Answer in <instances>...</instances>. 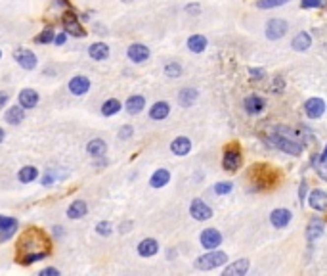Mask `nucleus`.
<instances>
[{
  "label": "nucleus",
  "instance_id": "nucleus-1",
  "mask_svg": "<svg viewBox=\"0 0 327 276\" xmlns=\"http://www.w3.org/2000/svg\"><path fill=\"white\" fill-rule=\"evenodd\" d=\"M226 261H228V255L224 251L208 249L205 255L195 259V269H199V271H212L216 267H222Z\"/></svg>",
  "mask_w": 327,
  "mask_h": 276
},
{
  "label": "nucleus",
  "instance_id": "nucleus-2",
  "mask_svg": "<svg viewBox=\"0 0 327 276\" xmlns=\"http://www.w3.org/2000/svg\"><path fill=\"white\" fill-rule=\"evenodd\" d=\"M270 140H272V144H274L275 148H279L281 152H285V154L289 155H300L302 154V144L300 142H297L295 138L291 137H285L283 133H274L272 137H270Z\"/></svg>",
  "mask_w": 327,
  "mask_h": 276
},
{
  "label": "nucleus",
  "instance_id": "nucleus-3",
  "mask_svg": "<svg viewBox=\"0 0 327 276\" xmlns=\"http://www.w3.org/2000/svg\"><path fill=\"white\" fill-rule=\"evenodd\" d=\"M287 21L285 19H279V17H274L266 23V36L270 40H279L283 34L287 33Z\"/></svg>",
  "mask_w": 327,
  "mask_h": 276
},
{
  "label": "nucleus",
  "instance_id": "nucleus-4",
  "mask_svg": "<svg viewBox=\"0 0 327 276\" xmlns=\"http://www.w3.org/2000/svg\"><path fill=\"white\" fill-rule=\"evenodd\" d=\"M241 165V154H239V148H228L226 152H224V157H222V167L226 171L234 172L238 171Z\"/></svg>",
  "mask_w": 327,
  "mask_h": 276
},
{
  "label": "nucleus",
  "instance_id": "nucleus-5",
  "mask_svg": "<svg viewBox=\"0 0 327 276\" xmlns=\"http://www.w3.org/2000/svg\"><path fill=\"white\" fill-rule=\"evenodd\" d=\"M189 215L195 221H207V219L212 217V209L207 206L203 200H193L191 206H189Z\"/></svg>",
  "mask_w": 327,
  "mask_h": 276
},
{
  "label": "nucleus",
  "instance_id": "nucleus-6",
  "mask_svg": "<svg viewBox=\"0 0 327 276\" xmlns=\"http://www.w3.org/2000/svg\"><path fill=\"white\" fill-rule=\"evenodd\" d=\"M201 245L205 249H216L220 243H222V234L216 230V228H207L201 232Z\"/></svg>",
  "mask_w": 327,
  "mask_h": 276
},
{
  "label": "nucleus",
  "instance_id": "nucleus-7",
  "mask_svg": "<svg viewBox=\"0 0 327 276\" xmlns=\"http://www.w3.org/2000/svg\"><path fill=\"white\" fill-rule=\"evenodd\" d=\"M304 113L310 119H320L326 113V102L322 98H310L304 104Z\"/></svg>",
  "mask_w": 327,
  "mask_h": 276
},
{
  "label": "nucleus",
  "instance_id": "nucleus-8",
  "mask_svg": "<svg viewBox=\"0 0 327 276\" xmlns=\"http://www.w3.org/2000/svg\"><path fill=\"white\" fill-rule=\"evenodd\" d=\"M14 58H16V62L23 69H34L36 68V56H34L29 48H17V50L14 52Z\"/></svg>",
  "mask_w": 327,
  "mask_h": 276
},
{
  "label": "nucleus",
  "instance_id": "nucleus-9",
  "mask_svg": "<svg viewBox=\"0 0 327 276\" xmlns=\"http://www.w3.org/2000/svg\"><path fill=\"white\" fill-rule=\"evenodd\" d=\"M308 206L316 211H327V192L312 190L308 196Z\"/></svg>",
  "mask_w": 327,
  "mask_h": 276
},
{
  "label": "nucleus",
  "instance_id": "nucleus-10",
  "mask_svg": "<svg viewBox=\"0 0 327 276\" xmlns=\"http://www.w3.org/2000/svg\"><path fill=\"white\" fill-rule=\"evenodd\" d=\"M270 223L274 224L275 228H285L287 224L291 223V211H289V209H283V207L274 209L272 215H270Z\"/></svg>",
  "mask_w": 327,
  "mask_h": 276
},
{
  "label": "nucleus",
  "instance_id": "nucleus-11",
  "mask_svg": "<svg viewBox=\"0 0 327 276\" xmlns=\"http://www.w3.org/2000/svg\"><path fill=\"white\" fill-rule=\"evenodd\" d=\"M63 27H65V31L69 34H73V36H85L86 31L81 27V23H79V19L75 14H65L63 16Z\"/></svg>",
  "mask_w": 327,
  "mask_h": 276
},
{
  "label": "nucleus",
  "instance_id": "nucleus-12",
  "mask_svg": "<svg viewBox=\"0 0 327 276\" xmlns=\"http://www.w3.org/2000/svg\"><path fill=\"white\" fill-rule=\"evenodd\" d=\"M88 88H90V81H88V77H85V75H77V77H73V79L69 81V90H71L75 96L86 94Z\"/></svg>",
  "mask_w": 327,
  "mask_h": 276
},
{
  "label": "nucleus",
  "instance_id": "nucleus-13",
  "mask_svg": "<svg viewBox=\"0 0 327 276\" xmlns=\"http://www.w3.org/2000/svg\"><path fill=\"white\" fill-rule=\"evenodd\" d=\"M249 267H251L249 259H239V261L228 265V267L224 269L222 275L224 276H245L247 275V271H249Z\"/></svg>",
  "mask_w": 327,
  "mask_h": 276
},
{
  "label": "nucleus",
  "instance_id": "nucleus-14",
  "mask_svg": "<svg viewBox=\"0 0 327 276\" xmlns=\"http://www.w3.org/2000/svg\"><path fill=\"white\" fill-rule=\"evenodd\" d=\"M324 230H326V224L322 219H312L306 226V240L308 242H316L322 234H324Z\"/></svg>",
  "mask_w": 327,
  "mask_h": 276
},
{
  "label": "nucleus",
  "instance_id": "nucleus-15",
  "mask_svg": "<svg viewBox=\"0 0 327 276\" xmlns=\"http://www.w3.org/2000/svg\"><path fill=\"white\" fill-rule=\"evenodd\" d=\"M128 58L132 62H136V64H142V62H146L149 58V48L144 46V44H130L128 46Z\"/></svg>",
  "mask_w": 327,
  "mask_h": 276
},
{
  "label": "nucleus",
  "instance_id": "nucleus-16",
  "mask_svg": "<svg viewBox=\"0 0 327 276\" xmlns=\"http://www.w3.org/2000/svg\"><path fill=\"white\" fill-rule=\"evenodd\" d=\"M243 105H245V111H247V113H253V115H255V113H260V111L266 107V102H264V98L253 94V96H247V98H245Z\"/></svg>",
  "mask_w": 327,
  "mask_h": 276
},
{
  "label": "nucleus",
  "instance_id": "nucleus-17",
  "mask_svg": "<svg viewBox=\"0 0 327 276\" xmlns=\"http://www.w3.org/2000/svg\"><path fill=\"white\" fill-rule=\"evenodd\" d=\"M171 150L174 155H188L189 150H191V140L186 137H178L172 140Z\"/></svg>",
  "mask_w": 327,
  "mask_h": 276
},
{
  "label": "nucleus",
  "instance_id": "nucleus-18",
  "mask_svg": "<svg viewBox=\"0 0 327 276\" xmlns=\"http://www.w3.org/2000/svg\"><path fill=\"white\" fill-rule=\"evenodd\" d=\"M38 104V94L36 90H31V88H25L19 92V105L25 107V109H31Z\"/></svg>",
  "mask_w": 327,
  "mask_h": 276
},
{
  "label": "nucleus",
  "instance_id": "nucleus-19",
  "mask_svg": "<svg viewBox=\"0 0 327 276\" xmlns=\"http://www.w3.org/2000/svg\"><path fill=\"white\" fill-rule=\"evenodd\" d=\"M17 228V221L16 219H10V217H0V242L8 240Z\"/></svg>",
  "mask_w": 327,
  "mask_h": 276
},
{
  "label": "nucleus",
  "instance_id": "nucleus-20",
  "mask_svg": "<svg viewBox=\"0 0 327 276\" xmlns=\"http://www.w3.org/2000/svg\"><path fill=\"white\" fill-rule=\"evenodd\" d=\"M157 251H159V243L153 238H146V240L140 242V245H138V253L142 257H153Z\"/></svg>",
  "mask_w": 327,
  "mask_h": 276
},
{
  "label": "nucleus",
  "instance_id": "nucleus-21",
  "mask_svg": "<svg viewBox=\"0 0 327 276\" xmlns=\"http://www.w3.org/2000/svg\"><path fill=\"white\" fill-rule=\"evenodd\" d=\"M291 46H293V50H297V52L308 50L310 46H312V36H310V33H306V31H300V33L293 38Z\"/></svg>",
  "mask_w": 327,
  "mask_h": 276
},
{
  "label": "nucleus",
  "instance_id": "nucleus-22",
  "mask_svg": "<svg viewBox=\"0 0 327 276\" xmlns=\"http://www.w3.org/2000/svg\"><path fill=\"white\" fill-rule=\"evenodd\" d=\"M169 180H171V172L167 169H157L149 178V184L153 188H163L165 184H169Z\"/></svg>",
  "mask_w": 327,
  "mask_h": 276
},
{
  "label": "nucleus",
  "instance_id": "nucleus-23",
  "mask_svg": "<svg viewBox=\"0 0 327 276\" xmlns=\"http://www.w3.org/2000/svg\"><path fill=\"white\" fill-rule=\"evenodd\" d=\"M124 107H126V111L130 113V115H138L144 107H146V98L144 96H130L126 104H124Z\"/></svg>",
  "mask_w": 327,
  "mask_h": 276
},
{
  "label": "nucleus",
  "instance_id": "nucleus-24",
  "mask_svg": "<svg viewBox=\"0 0 327 276\" xmlns=\"http://www.w3.org/2000/svg\"><path fill=\"white\" fill-rule=\"evenodd\" d=\"M169 113H171V105L167 102H157L153 104V107L149 109V117L155 121H161V119H165V117H169Z\"/></svg>",
  "mask_w": 327,
  "mask_h": 276
},
{
  "label": "nucleus",
  "instance_id": "nucleus-25",
  "mask_svg": "<svg viewBox=\"0 0 327 276\" xmlns=\"http://www.w3.org/2000/svg\"><path fill=\"white\" fill-rule=\"evenodd\" d=\"M88 54H90L92 60L102 62V60H105V58L109 56V48H107V44H103V42H96V44H92V46L88 48Z\"/></svg>",
  "mask_w": 327,
  "mask_h": 276
},
{
  "label": "nucleus",
  "instance_id": "nucleus-26",
  "mask_svg": "<svg viewBox=\"0 0 327 276\" xmlns=\"http://www.w3.org/2000/svg\"><path fill=\"white\" fill-rule=\"evenodd\" d=\"M86 211H88V207L83 200H77V202H73L67 209V217L69 219H81V217H85Z\"/></svg>",
  "mask_w": 327,
  "mask_h": 276
},
{
  "label": "nucleus",
  "instance_id": "nucleus-27",
  "mask_svg": "<svg viewBox=\"0 0 327 276\" xmlns=\"http://www.w3.org/2000/svg\"><path fill=\"white\" fill-rule=\"evenodd\" d=\"M195 100H197V90L195 88H182L180 94H178V102L182 107H189Z\"/></svg>",
  "mask_w": 327,
  "mask_h": 276
},
{
  "label": "nucleus",
  "instance_id": "nucleus-28",
  "mask_svg": "<svg viewBox=\"0 0 327 276\" xmlns=\"http://www.w3.org/2000/svg\"><path fill=\"white\" fill-rule=\"evenodd\" d=\"M86 150H88V154L94 155V157H100L107 152V144L103 142L102 138H94L92 142H88V146H86Z\"/></svg>",
  "mask_w": 327,
  "mask_h": 276
},
{
  "label": "nucleus",
  "instance_id": "nucleus-29",
  "mask_svg": "<svg viewBox=\"0 0 327 276\" xmlns=\"http://www.w3.org/2000/svg\"><path fill=\"white\" fill-rule=\"evenodd\" d=\"M23 119H25V107H21V105H14V107H10L6 111V121L10 125H17Z\"/></svg>",
  "mask_w": 327,
  "mask_h": 276
},
{
  "label": "nucleus",
  "instance_id": "nucleus-30",
  "mask_svg": "<svg viewBox=\"0 0 327 276\" xmlns=\"http://www.w3.org/2000/svg\"><path fill=\"white\" fill-rule=\"evenodd\" d=\"M188 48L191 52H195V54L203 52L207 48V38L203 34H191L188 38Z\"/></svg>",
  "mask_w": 327,
  "mask_h": 276
},
{
  "label": "nucleus",
  "instance_id": "nucleus-31",
  "mask_svg": "<svg viewBox=\"0 0 327 276\" xmlns=\"http://www.w3.org/2000/svg\"><path fill=\"white\" fill-rule=\"evenodd\" d=\"M36 176H38V169L36 167H23V169H19V172H17V178L21 182H33Z\"/></svg>",
  "mask_w": 327,
  "mask_h": 276
},
{
  "label": "nucleus",
  "instance_id": "nucleus-32",
  "mask_svg": "<svg viewBox=\"0 0 327 276\" xmlns=\"http://www.w3.org/2000/svg\"><path fill=\"white\" fill-rule=\"evenodd\" d=\"M119 109H120V102H119V100H107V102H103V105H102V113L105 115V117H109V115H115Z\"/></svg>",
  "mask_w": 327,
  "mask_h": 276
},
{
  "label": "nucleus",
  "instance_id": "nucleus-33",
  "mask_svg": "<svg viewBox=\"0 0 327 276\" xmlns=\"http://www.w3.org/2000/svg\"><path fill=\"white\" fill-rule=\"evenodd\" d=\"M287 2L289 0H257V8H260V10H272V8L287 4Z\"/></svg>",
  "mask_w": 327,
  "mask_h": 276
},
{
  "label": "nucleus",
  "instance_id": "nucleus-34",
  "mask_svg": "<svg viewBox=\"0 0 327 276\" xmlns=\"http://www.w3.org/2000/svg\"><path fill=\"white\" fill-rule=\"evenodd\" d=\"M165 75L171 77V79H178L182 75V66L176 64V62H171L169 66H165Z\"/></svg>",
  "mask_w": 327,
  "mask_h": 276
},
{
  "label": "nucleus",
  "instance_id": "nucleus-35",
  "mask_svg": "<svg viewBox=\"0 0 327 276\" xmlns=\"http://www.w3.org/2000/svg\"><path fill=\"white\" fill-rule=\"evenodd\" d=\"M52 40H54V29L52 27H46L42 33L36 36V42H40V44H48Z\"/></svg>",
  "mask_w": 327,
  "mask_h": 276
},
{
  "label": "nucleus",
  "instance_id": "nucleus-36",
  "mask_svg": "<svg viewBox=\"0 0 327 276\" xmlns=\"http://www.w3.org/2000/svg\"><path fill=\"white\" fill-rule=\"evenodd\" d=\"M234 190V184L232 182H218L216 186H214V192L218 194V196H224V194H230Z\"/></svg>",
  "mask_w": 327,
  "mask_h": 276
},
{
  "label": "nucleus",
  "instance_id": "nucleus-37",
  "mask_svg": "<svg viewBox=\"0 0 327 276\" xmlns=\"http://www.w3.org/2000/svg\"><path fill=\"white\" fill-rule=\"evenodd\" d=\"M300 4H302L304 10H310V8H322V6H326L327 0H302Z\"/></svg>",
  "mask_w": 327,
  "mask_h": 276
},
{
  "label": "nucleus",
  "instance_id": "nucleus-38",
  "mask_svg": "<svg viewBox=\"0 0 327 276\" xmlns=\"http://www.w3.org/2000/svg\"><path fill=\"white\" fill-rule=\"evenodd\" d=\"M283 88H285V81H283V77H274V83H272V92L274 94H279V92H283Z\"/></svg>",
  "mask_w": 327,
  "mask_h": 276
},
{
  "label": "nucleus",
  "instance_id": "nucleus-39",
  "mask_svg": "<svg viewBox=\"0 0 327 276\" xmlns=\"http://www.w3.org/2000/svg\"><path fill=\"white\" fill-rule=\"evenodd\" d=\"M96 230H98V234H100V236H109V234H111V223L102 221V223L96 226Z\"/></svg>",
  "mask_w": 327,
  "mask_h": 276
},
{
  "label": "nucleus",
  "instance_id": "nucleus-40",
  "mask_svg": "<svg viewBox=\"0 0 327 276\" xmlns=\"http://www.w3.org/2000/svg\"><path fill=\"white\" fill-rule=\"evenodd\" d=\"M316 172L320 174L322 180H326L327 182V161H320V165L316 167Z\"/></svg>",
  "mask_w": 327,
  "mask_h": 276
},
{
  "label": "nucleus",
  "instance_id": "nucleus-41",
  "mask_svg": "<svg viewBox=\"0 0 327 276\" xmlns=\"http://www.w3.org/2000/svg\"><path fill=\"white\" fill-rule=\"evenodd\" d=\"M249 75H251V79L260 81V79L264 77V71H262V69H257V68H249Z\"/></svg>",
  "mask_w": 327,
  "mask_h": 276
},
{
  "label": "nucleus",
  "instance_id": "nucleus-42",
  "mask_svg": "<svg viewBox=\"0 0 327 276\" xmlns=\"http://www.w3.org/2000/svg\"><path fill=\"white\" fill-rule=\"evenodd\" d=\"M119 137L120 138H130L132 137V127H128V125H126V127H122V129L119 131Z\"/></svg>",
  "mask_w": 327,
  "mask_h": 276
},
{
  "label": "nucleus",
  "instance_id": "nucleus-43",
  "mask_svg": "<svg viewBox=\"0 0 327 276\" xmlns=\"http://www.w3.org/2000/svg\"><path fill=\"white\" fill-rule=\"evenodd\" d=\"M40 275L42 276H59V271H58V269H44Z\"/></svg>",
  "mask_w": 327,
  "mask_h": 276
},
{
  "label": "nucleus",
  "instance_id": "nucleus-44",
  "mask_svg": "<svg viewBox=\"0 0 327 276\" xmlns=\"http://www.w3.org/2000/svg\"><path fill=\"white\" fill-rule=\"evenodd\" d=\"M54 40H56V44H59V46H61V44L67 40V36H65V33H59L58 36H54Z\"/></svg>",
  "mask_w": 327,
  "mask_h": 276
},
{
  "label": "nucleus",
  "instance_id": "nucleus-45",
  "mask_svg": "<svg viewBox=\"0 0 327 276\" xmlns=\"http://www.w3.org/2000/svg\"><path fill=\"white\" fill-rule=\"evenodd\" d=\"M304 194H306V182L302 180V182H300V190H298V198H300V202H304Z\"/></svg>",
  "mask_w": 327,
  "mask_h": 276
},
{
  "label": "nucleus",
  "instance_id": "nucleus-46",
  "mask_svg": "<svg viewBox=\"0 0 327 276\" xmlns=\"http://www.w3.org/2000/svg\"><path fill=\"white\" fill-rule=\"evenodd\" d=\"M6 102H8V94H6V92H0V107H4Z\"/></svg>",
  "mask_w": 327,
  "mask_h": 276
},
{
  "label": "nucleus",
  "instance_id": "nucleus-47",
  "mask_svg": "<svg viewBox=\"0 0 327 276\" xmlns=\"http://www.w3.org/2000/svg\"><path fill=\"white\" fill-rule=\"evenodd\" d=\"M320 161H327V144L326 148H324V152H322V155H320Z\"/></svg>",
  "mask_w": 327,
  "mask_h": 276
},
{
  "label": "nucleus",
  "instance_id": "nucleus-48",
  "mask_svg": "<svg viewBox=\"0 0 327 276\" xmlns=\"http://www.w3.org/2000/svg\"><path fill=\"white\" fill-rule=\"evenodd\" d=\"M186 10H188V12H199V6H188Z\"/></svg>",
  "mask_w": 327,
  "mask_h": 276
},
{
  "label": "nucleus",
  "instance_id": "nucleus-49",
  "mask_svg": "<svg viewBox=\"0 0 327 276\" xmlns=\"http://www.w3.org/2000/svg\"><path fill=\"white\" fill-rule=\"evenodd\" d=\"M2 140H4V131L0 129V142H2Z\"/></svg>",
  "mask_w": 327,
  "mask_h": 276
},
{
  "label": "nucleus",
  "instance_id": "nucleus-50",
  "mask_svg": "<svg viewBox=\"0 0 327 276\" xmlns=\"http://www.w3.org/2000/svg\"><path fill=\"white\" fill-rule=\"evenodd\" d=\"M124 2H130V0H124Z\"/></svg>",
  "mask_w": 327,
  "mask_h": 276
},
{
  "label": "nucleus",
  "instance_id": "nucleus-51",
  "mask_svg": "<svg viewBox=\"0 0 327 276\" xmlns=\"http://www.w3.org/2000/svg\"><path fill=\"white\" fill-rule=\"evenodd\" d=\"M0 56H2V52H0Z\"/></svg>",
  "mask_w": 327,
  "mask_h": 276
}]
</instances>
